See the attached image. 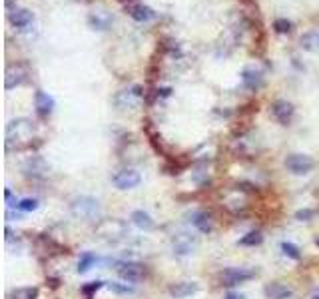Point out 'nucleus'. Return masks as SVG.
<instances>
[{
    "label": "nucleus",
    "instance_id": "1",
    "mask_svg": "<svg viewBox=\"0 0 319 299\" xmlns=\"http://www.w3.org/2000/svg\"><path fill=\"white\" fill-rule=\"evenodd\" d=\"M34 122L30 118H14L6 126V150H22L32 144Z\"/></svg>",
    "mask_w": 319,
    "mask_h": 299
},
{
    "label": "nucleus",
    "instance_id": "2",
    "mask_svg": "<svg viewBox=\"0 0 319 299\" xmlns=\"http://www.w3.org/2000/svg\"><path fill=\"white\" fill-rule=\"evenodd\" d=\"M70 213L78 222H98L102 216V205L92 196H76L70 201Z\"/></svg>",
    "mask_w": 319,
    "mask_h": 299
},
{
    "label": "nucleus",
    "instance_id": "3",
    "mask_svg": "<svg viewBox=\"0 0 319 299\" xmlns=\"http://www.w3.org/2000/svg\"><path fill=\"white\" fill-rule=\"evenodd\" d=\"M94 233L106 243H118L128 235V226L122 220H102Z\"/></svg>",
    "mask_w": 319,
    "mask_h": 299
},
{
    "label": "nucleus",
    "instance_id": "4",
    "mask_svg": "<svg viewBox=\"0 0 319 299\" xmlns=\"http://www.w3.org/2000/svg\"><path fill=\"white\" fill-rule=\"evenodd\" d=\"M144 98V92H142V88L140 86H134V88H130V90H120V92H116V96L112 98L114 102V106L120 110V112H132V110H136L138 106H140V102Z\"/></svg>",
    "mask_w": 319,
    "mask_h": 299
},
{
    "label": "nucleus",
    "instance_id": "5",
    "mask_svg": "<svg viewBox=\"0 0 319 299\" xmlns=\"http://www.w3.org/2000/svg\"><path fill=\"white\" fill-rule=\"evenodd\" d=\"M197 243H200L197 235L191 232H186V230L174 233V237H172V249H174L176 255H190V253L195 251Z\"/></svg>",
    "mask_w": 319,
    "mask_h": 299
},
{
    "label": "nucleus",
    "instance_id": "6",
    "mask_svg": "<svg viewBox=\"0 0 319 299\" xmlns=\"http://www.w3.org/2000/svg\"><path fill=\"white\" fill-rule=\"evenodd\" d=\"M112 184H114L116 190H122V192L134 190V188H138L142 184V176L134 167H124V169H118L112 176Z\"/></svg>",
    "mask_w": 319,
    "mask_h": 299
},
{
    "label": "nucleus",
    "instance_id": "7",
    "mask_svg": "<svg viewBox=\"0 0 319 299\" xmlns=\"http://www.w3.org/2000/svg\"><path fill=\"white\" fill-rule=\"evenodd\" d=\"M222 283L227 287H233V285H240V283H246L250 279L255 277V269L250 267H227L222 271Z\"/></svg>",
    "mask_w": 319,
    "mask_h": 299
},
{
    "label": "nucleus",
    "instance_id": "8",
    "mask_svg": "<svg viewBox=\"0 0 319 299\" xmlns=\"http://www.w3.org/2000/svg\"><path fill=\"white\" fill-rule=\"evenodd\" d=\"M286 167L293 176H305L315 167V162H313V158H309L305 154H289L286 158Z\"/></svg>",
    "mask_w": 319,
    "mask_h": 299
},
{
    "label": "nucleus",
    "instance_id": "9",
    "mask_svg": "<svg viewBox=\"0 0 319 299\" xmlns=\"http://www.w3.org/2000/svg\"><path fill=\"white\" fill-rule=\"evenodd\" d=\"M114 269H116V273H118L126 283H136V281H140V279L144 277V273H146L144 266L138 264V262H116V264H114Z\"/></svg>",
    "mask_w": 319,
    "mask_h": 299
},
{
    "label": "nucleus",
    "instance_id": "10",
    "mask_svg": "<svg viewBox=\"0 0 319 299\" xmlns=\"http://www.w3.org/2000/svg\"><path fill=\"white\" fill-rule=\"evenodd\" d=\"M271 114H273V118H275L282 126H289L291 120H293V116H295V108H293V104L287 102V100H275V102L271 104Z\"/></svg>",
    "mask_w": 319,
    "mask_h": 299
},
{
    "label": "nucleus",
    "instance_id": "11",
    "mask_svg": "<svg viewBox=\"0 0 319 299\" xmlns=\"http://www.w3.org/2000/svg\"><path fill=\"white\" fill-rule=\"evenodd\" d=\"M263 82H265V76H263V72H261V68L257 66H246L242 70V84L248 88V90H252V92H257L261 86H263Z\"/></svg>",
    "mask_w": 319,
    "mask_h": 299
},
{
    "label": "nucleus",
    "instance_id": "12",
    "mask_svg": "<svg viewBox=\"0 0 319 299\" xmlns=\"http://www.w3.org/2000/svg\"><path fill=\"white\" fill-rule=\"evenodd\" d=\"M26 68L22 66L20 62H16V64H8L6 68V76H4V88L6 90H12V88H16V86H20L24 80H26Z\"/></svg>",
    "mask_w": 319,
    "mask_h": 299
},
{
    "label": "nucleus",
    "instance_id": "13",
    "mask_svg": "<svg viewBox=\"0 0 319 299\" xmlns=\"http://www.w3.org/2000/svg\"><path fill=\"white\" fill-rule=\"evenodd\" d=\"M112 14L106 10V8H94L90 14H88V24H90V28H94V30H100V32H104V30H108L110 26H112Z\"/></svg>",
    "mask_w": 319,
    "mask_h": 299
},
{
    "label": "nucleus",
    "instance_id": "14",
    "mask_svg": "<svg viewBox=\"0 0 319 299\" xmlns=\"http://www.w3.org/2000/svg\"><path fill=\"white\" fill-rule=\"evenodd\" d=\"M8 20H10V24L14 28L24 30V28H28L32 22H34V14H32L30 10H26V8H14V10L8 12Z\"/></svg>",
    "mask_w": 319,
    "mask_h": 299
},
{
    "label": "nucleus",
    "instance_id": "15",
    "mask_svg": "<svg viewBox=\"0 0 319 299\" xmlns=\"http://www.w3.org/2000/svg\"><path fill=\"white\" fill-rule=\"evenodd\" d=\"M34 106H36L38 116L46 118V116H50L52 110H54V98H52L48 92H44V90H36V92H34Z\"/></svg>",
    "mask_w": 319,
    "mask_h": 299
},
{
    "label": "nucleus",
    "instance_id": "16",
    "mask_svg": "<svg viewBox=\"0 0 319 299\" xmlns=\"http://www.w3.org/2000/svg\"><path fill=\"white\" fill-rule=\"evenodd\" d=\"M126 10H128V14H130L136 22H148V20L156 18V12H154L150 6L140 4V2H132V4H128Z\"/></svg>",
    "mask_w": 319,
    "mask_h": 299
},
{
    "label": "nucleus",
    "instance_id": "17",
    "mask_svg": "<svg viewBox=\"0 0 319 299\" xmlns=\"http://www.w3.org/2000/svg\"><path fill=\"white\" fill-rule=\"evenodd\" d=\"M130 222H132L138 230H142V232H152V230L156 228L154 218H152L148 211H144V209H134V211L130 213Z\"/></svg>",
    "mask_w": 319,
    "mask_h": 299
},
{
    "label": "nucleus",
    "instance_id": "18",
    "mask_svg": "<svg viewBox=\"0 0 319 299\" xmlns=\"http://www.w3.org/2000/svg\"><path fill=\"white\" fill-rule=\"evenodd\" d=\"M24 174L28 176V178H44L46 176V172H48V164L44 162V158H40V156H32L30 160H26V164H24Z\"/></svg>",
    "mask_w": 319,
    "mask_h": 299
},
{
    "label": "nucleus",
    "instance_id": "19",
    "mask_svg": "<svg viewBox=\"0 0 319 299\" xmlns=\"http://www.w3.org/2000/svg\"><path fill=\"white\" fill-rule=\"evenodd\" d=\"M200 289V285L195 283V281H178V283H174V285H170V295L174 299H186L193 295L195 291Z\"/></svg>",
    "mask_w": 319,
    "mask_h": 299
},
{
    "label": "nucleus",
    "instance_id": "20",
    "mask_svg": "<svg viewBox=\"0 0 319 299\" xmlns=\"http://www.w3.org/2000/svg\"><path fill=\"white\" fill-rule=\"evenodd\" d=\"M190 222H191V226L202 233H210L212 230H214V224H212V218L208 216V211H202V209L191 211Z\"/></svg>",
    "mask_w": 319,
    "mask_h": 299
},
{
    "label": "nucleus",
    "instance_id": "21",
    "mask_svg": "<svg viewBox=\"0 0 319 299\" xmlns=\"http://www.w3.org/2000/svg\"><path fill=\"white\" fill-rule=\"evenodd\" d=\"M263 293H265V297L267 299H289L291 295H293L291 287H287V285L280 283V281L267 283L265 289H263Z\"/></svg>",
    "mask_w": 319,
    "mask_h": 299
},
{
    "label": "nucleus",
    "instance_id": "22",
    "mask_svg": "<svg viewBox=\"0 0 319 299\" xmlns=\"http://www.w3.org/2000/svg\"><path fill=\"white\" fill-rule=\"evenodd\" d=\"M299 46L305 52H319V30H307L301 34Z\"/></svg>",
    "mask_w": 319,
    "mask_h": 299
},
{
    "label": "nucleus",
    "instance_id": "23",
    "mask_svg": "<svg viewBox=\"0 0 319 299\" xmlns=\"http://www.w3.org/2000/svg\"><path fill=\"white\" fill-rule=\"evenodd\" d=\"M94 266H96V255L90 253V251H86V253H82L80 260H78V273H86V271H90Z\"/></svg>",
    "mask_w": 319,
    "mask_h": 299
},
{
    "label": "nucleus",
    "instance_id": "24",
    "mask_svg": "<svg viewBox=\"0 0 319 299\" xmlns=\"http://www.w3.org/2000/svg\"><path fill=\"white\" fill-rule=\"evenodd\" d=\"M261 241H263L261 232H250L240 239V245H244V247H255V245H259Z\"/></svg>",
    "mask_w": 319,
    "mask_h": 299
},
{
    "label": "nucleus",
    "instance_id": "25",
    "mask_svg": "<svg viewBox=\"0 0 319 299\" xmlns=\"http://www.w3.org/2000/svg\"><path fill=\"white\" fill-rule=\"evenodd\" d=\"M108 287H110V291H114V293H118V295H132L136 289H134V285H128V283H120V281H110L108 283Z\"/></svg>",
    "mask_w": 319,
    "mask_h": 299
},
{
    "label": "nucleus",
    "instance_id": "26",
    "mask_svg": "<svg viewBox=\"0 0 319 299\" xmlns=\"http://www.w3.org/2000/svg\"><path fill=\"white\" fill-rule=\"evenodd\" d=\"M38 289L36 287H18L12 291V299H36Z\"/></svg>",
    "mask_w": 319,
    "mask_h": 299
},
{
    "label": "nucleus",
    "instance_id": "27",
    "mask_svg": "<svg viewBox=\"0 0 319 299\" xmlns=\"http://www.w3.org/2000/svg\"><path fill=\"white\" fill-rule=\"evenodd\" d=\"M273 30L277 34H289L293 30V22L287 18H275L273 20Z\"/></svg>",
    "mask_w": 319,
    "mask_h": 299
},
{
    "label": "nucleus",
    "instance_id": "28",
    "mask_svg": "<svg viewBox=\"0 0 319 299\" xmlns=\"http://www.w3.org/2000/svg\"><path fill=\"white\" fill-rule=\"evenodd\" d=\"M282 251L286 253L287 258L295 260V262L301 258V251H299V247H297L295 243H291V241H284V243H282Z\"/></svg>",
    "mask_w": 319,
    "mask_h": 299
},
{
    "label": "nucleus",
    "instance_id": "29",
    "mask_svg": "<svg viewBox=\"0 0 319 299\" xmlns=\"http://www.w3.org/2000/svg\"><path fill=\"white\" fill-rule=\"evenodd\" d=\"M16 207H18L20 211H34V209H38V199L36 198H24V199H20V201L16 203Z\"/></svg>",
    "mask_w": 319,
    "mask_h": 299
},
{
    "label": "nucleus",
    "instance_id": "30",
    "mask_svg": "<svg viewBox=\"0 0 319 299\" xmlns=\"http://www.w3.org/2000/svg\"><path fill=\"white\" fill-rule=\"evenodd\" d=\"M313 216H315V209H309V207L295 211V220H299V222H309V220H313Z\"/></svg>",
    "mask_w": 319,
    "mask_h": 299
},
{
    "label": "nucleus",
    "instance_id": "31",
    "mask_svg": "<svg viewBox=\"0 0 319 299\" xmlns=\"http://www.w3.org/2000/svg\"><path fill=\"white\" fill-rule=\"evenodd\" d=\"M102 285H104V281H92L90 285L82 287V291H84V293H92V291H96V289H100Z\"/></svg>",
    "mask_w": 319,
    "mask_h": 299
},
{
    "label": "nucleus",
    "instance_id": "32",
    "mask_svg": "<svg viewBox=\"0 0 319 299\" xmlns=\"http://www.w3.org/2000/svg\"><path fill=\"white\" fill-rule=\"evenodd\" d=\"M223 299H246V297H244V295H240V293H233V291H229V293H227V295H225Z\"/></svg>",
    "mask_w": 319,
    "mask_h": 299
},
{
    "label": "nucleus",
    "instance_id": "33",
    "mask_svg": "<svg viewBox=\"0 0 319 299\" xmlns=\"http://www.w3.org/2000/svg\"><path fill=\"white\" fill-rule=\"evenodd\" d=\"M120 2H126V4H128V2H130V4H132V2H134V0H120Z\"/></svg>",
    "mask_w": 319,
    "mask_h": 299
},
{
    "label": "nucleus",
    "instance_id": "34",
    "mask_svg": "<svg viewBox=\"0 0 319 299\" xmlns=\"http://www.w3.org/2000/svg\"><path fill=\"white\" fill-rule=\"evenodd\" d=\"M315 243H317V245H319V237H317V239H315Z\"/></svg>",
    "mask_w": 319,
    "mask_h": 299
},
{
    "label": "nucleus",
    "instance_id": "35",
    "mask_svg": "<svg viewBox=\"0 0 319 299\" xmlns=\"http://www.w3.org/2000/svg\"><path fill=\"white\" fill-rule=\"evenodd\" d=\"M313 299H319V295H315V297H313Z\"/></svg>",
    "mask_w": 319,
    "mask_h": 299
}]
</instances>
